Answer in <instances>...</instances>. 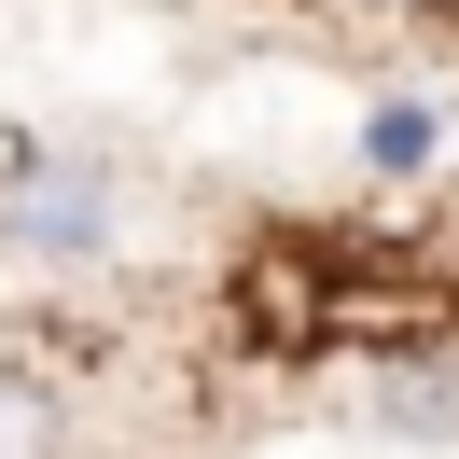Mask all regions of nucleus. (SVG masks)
Returning <instances> with one entry per match:
<instances>
[{
	"instance_id": "f257e3e1",
	"label": "nucleus",
	"mask_w": 459,
	"mask_h": 459,
	"mask_svg": "<svg viewBox=\"0 0 459 459\" xmlns=\"http://www.w3.org/2000/svg\"><path fill=\"white\" fill-rule=\"evenodd\" d=\"M112 168L70 140H0V264H98L112 251Z\"/></svg>"
},
{
	"instance_id": "f03ea898",
	"label": "nucleus",
	"mask_w": 459,
	"mask_h": 459,
	"mask_svg": "<svg viewBox=\"0 0 459 459\" xmlns=\"http://www.w3.org/2000/svg\"><path fill=\"white\" fill-rule=\"evenodd\" d=\"M446 153H459V112H446V98H376V112H362V168L376 181H431Z\"/></svg>"
},
{
	"instance_id": "7ed1b4c3",
	"label": "nucleus",
	"mask_w": 459,
	"mask_h": 459,
	"mask_svg": "<svg viewBox=\"0 0 459 459\" xmlns=\"http://www.w3.org/2000/svg\"><path fill=\"white\" fill-rule=\"evenodd\" d=\"M376 418L390 431H459V348H403V362H376Z\"/></svg>"
},
{
	"instance_id": "20e7f679",
	"label": "nucleus",
	"mask_w": 459,
	"mask_h": 459,
	"mask_svg": "<svg viewBox=\"0 0 459 459\" xmlns=\"http://www.w3.org/2000/svg\"><path fill=\"white\" fill-rule=\"evenodd\" d=\"M0 459H56V403H42V376H0Z\"/></svg>"
}]
</instances>
